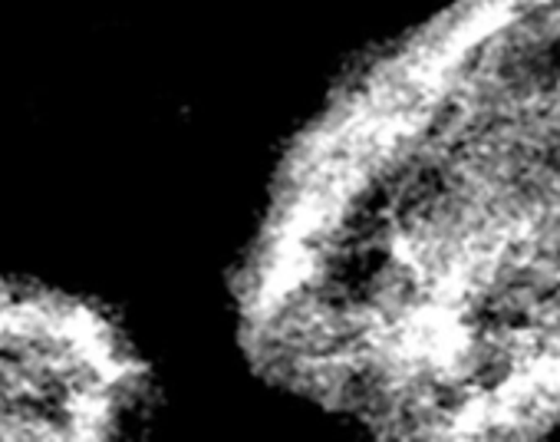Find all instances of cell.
<instances>
[{
    "mask_svg": "<svg viewBox=\"0 0 560 442\" xmlns=\"http://www.w3.org/2000/svg\"><path fill=\"white\" fill-rule=\"evenodd\" d=\"M119 370L83 317L40 304H0V435L96 432Z\"/></svg>",
    "mask_w": 560,
    "mask_h": 442,
    "instance_id": "6da1fadb",
    "label": "cell"
}]
</instances>
